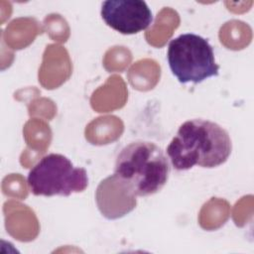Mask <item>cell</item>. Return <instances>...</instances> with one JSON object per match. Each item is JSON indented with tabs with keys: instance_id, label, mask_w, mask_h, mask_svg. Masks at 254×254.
<instances>
[{
	"instance_id": "obj_1",
	"label": "cell",
	"mask_w": 254,
	"mask_h": 254,
	"mask_svg": "<svg viewBox=\"0 0 254 254\" xmlns=\"http://www.w3.org/2000/svg\"><path fill=\"white\" fill-rule=\"evenodd\" d=\"M232 143L228 132L215 122L191 119L184 122L167 147L175 170L188 171L195 166L215 168L229 158Z\"/></svg>"
},
{
	"instance_id": "obj_2",
	"label": "cell",
	"mask_w": 254,
	"mask_h": 254,
	"mask_svg": "<svg viewBox=\"0 0 254 254\" xmlns=\"http://www.w3.org/2000/svg\"><path fill=\"white\" fill-rule=\"evenodd\" d=\"M169 158L155 143L135 141L117 155L114 176L134 196H148L160 191L170 175Z\"/></svg>"
},
{
	"instance_id": "obj_3",
	"label": "cell",
	"mask_w": 254,
	"mask_h": 254,
	"mask_svg": "<svg viewBox=\"0 0 254 254\" xmlns=\"http://www.w3.org/2000/svg\"><path fill=\"white\" fill-rule=\"evenodd\" d=\"M167 59L172 73L180 83L197 84L217 76L219 65L209 42L203 37L186 33L169 43Z\"/></svg>"
},
{
	"instance_id": "obj_4",
	"label": "cell",
	"mask_w": 254,
	"mask_h": 254,
	"mask_svg": "<svg viewBox=\"0 0 254 254\" xmlns=\"http://www.w3.org/2000/svg\"><path fill=\"white\" fill-rule=\"evenodd\" d=\"M27 183L34 195L68 196L83 191L88 186V177L85 169L74 167L65 156L52 153L30 170Z\"/></svg>"
},
{
	"instance_id": "obj_5",
	"label": "cell",
	"mask_w": 254,
	"mask_h": 254,
	"mask_svg": "<svg viewBox=\"0 0 254 254\" xmlns=\"http://www.w3.org/2000/svg\"><path fill=\"white\" fill-rule=\"evenodd\" d=\"M100 14L107 26L122 35L142 32L153 22L152 11L143 0H107Z\"/></svg>"
}]
</instances>
